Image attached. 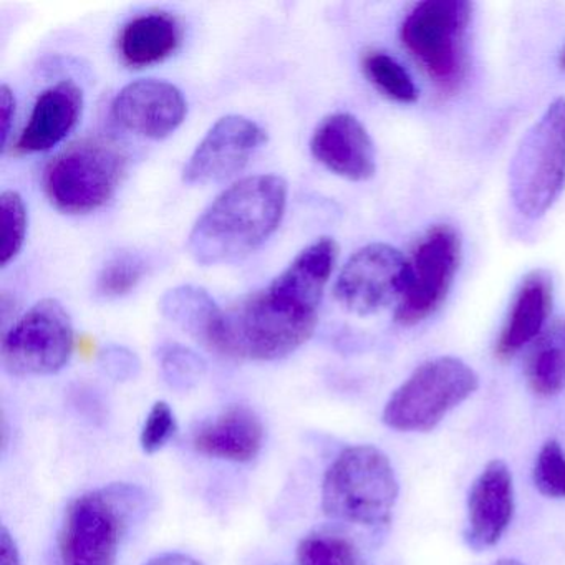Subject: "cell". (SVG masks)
I'll list each match as a JSON object with an SVG mask.
<instances>
[{
    "label": "cell",
    "instance_id": "1",
    "mask_svg": "<svg viewBox=\"0 0 565 565\" xmlns=\"http://www.w3.org/2000/svg\"><path fill=\"white\" fill-rule=\"evenodd\" d=\"M337 256L335 241L320 237L300 250L269 286L224 310L214 352L231 359L274 362L309 342Z\"/></svg>",
    "mask_w": 565,
    "mask_h": 565
},
{
    "label": "cell",
    "instance_id": "2",
    "mask_svg": "<svg viewBox=\"0 0 565 565\" xmlns=\"http://www.w3.org/2000/svg\"><path fill=\"white\" fill-rule=\"evenodd\" d=\"M289 188L277 174L244 178L203 211L188 253L201 266H220L256 253L282 223Z\"/></svg>",
    "mask_w": 565,
    "mask_h": 565
},
{
    "label": "cell",
    "instance_id": "3",
    "mask_svg": "<svg viewBox=\"0 0 565 565\" xmlns=\"http://www.w3.org/2000/svg\"><path fill=\"white\" fill-rule=\"evenodd\" d=\"M471 19L468 0H425L403 19V47L443 94H455L465 82Z\"/></svg>",
    "mask_w": 565,
    "mask_h": 565
},
{
    "label": "cell",
    "instance_id": "4",
    "mask_svg": "<svg viewBox=\"0 0 565 565\" xmlns=\"http://www.w3.org/2000/svg\"><path fill=\"white\" fill-rule=\"evenodd\" d=\"M398 499L392 462L375 446L343 449L327 469L322 509L329 518L360 525H385Z\"/></svg>",
    "mask_w": 565,
    "mask_h": 565
},
{
    "label": "cell",
    "instance_id": "5",
    "mask_svg": "<svg viewBox=\"0 0 565 565\" xmlns=\"http://www.w3.org/2000/svg\"><path fill=\"white\" fill-rule=\"evenodd\" d=\"M127 167V153L117 141L84 138L52 158L42 183L55 210L74 216L90 214L115 196Z\"/></svg>",
    "mask_w": 565,
    "mask_h": 565
},
{
    "label": "cell",
    "instance_id": "6",
    "mask_svg": "<svg viewBox=\"0 0 565 565\" xmlns=\"http://www.w3.org/2000/svg\"><path fill=\"white\" fill-rule=\"evenodd\" d=\"M143 505V492L125 484L75 499L65 512L58 541L62 565L117 564L121 539Z\"/></svg>",
    "mask_w": 565,
    "mask_h": 565
},
{
    "label": "cell",
    "instance_id": "7",
    "mask_svg": "<svg viewBox=\"0 0 565 565\" xmlns=\"http://www.w3.org/2000/svg\"><path fill=\"white\" fill-rule=\"evenodd\" d=\"M564 186L565 98H555L522 137L509 164V190L519 213L541 217Z\"/></svg>",
    "mask_w": 565,
    "mask_h": 565
},
{
    "label": "cell",
    "instance_id": "8",
    "mask_svg": "<svg viewBox=\"0 0 565 565\" xmlns=\"http://www.w3.org/2000/svg\"><path fill=\"white\" fill-rule=\"evenodd\" d=\"M478 386V375L462 360H428L393 393L383 409V423L398 431H429Z\"/></svg>",
    "mask_w": 565,
    "mask_h": 565
},
{
    "label": "cell",
    "instance_id": "9",
    "mask_svg": "<svg viewBox=\"0 0 565 565\" xmlns=\"http://www.w3.org/2000/svg\"><path fill=\"white\" fill-rule=\"evenodd\" d=\"M74 345V326L67 310L58 300L44 299L6 333L2 363L15 376L54 375L67 365Z\"/></svg>",
    "mask_w": 565,
    "mask_h": 565
},
{
    "label": "cell",
    "instance_id": "10",
    "mask_svg": "<svg viewBox=\"0 0 565 565\" xmlns=\"http://www.w3.org/2000/svg\"><path fill=\"white\" fill-rule=\"evenodd\" d=\"M409 279L396 307L395 320L413 327L425 322L448 297L461 263V237L449 224L426 231L413 249Z\"/></svg>",
    "mask_w": 565,
    "mask_h": 565
},
{
    "label": "cell",
    "instance_id": "11",
    "mask_svg": "<svg viewBox=\"0 0 565 565\" xmlns=\"http://www.w3.org/2000/svg\"><path fill=\"white\" fill-rule=\"evenodd\" d=\"M409 263L396 247L373 243L356 250L340 270L333 287L337 302L356 316H373L402 299Z\"/></svg>",
    "mask_w": 565,
    "mask_h": 565
},
{
    "label": "cell",
    "instance_id": "12",
    "mask_svg": "<svg viewBox=\"0 0 565 565\" xmlns=\"http://www.w3.org/2000/svg\"><path fill=\"white\" fill-rule=\"evenodd\" d=\"M266 143V130L257 121L243 115H226L194 148L183 170L184 183L210 184L230 180L243 171Z\"/></svg>",
    "mask_w": 565,
    "mask_h": 565
},
{
    "label": "cell",
    "instance_id": "13",
    "mask_svg": "<svg viewBox=\"0 0 565 565\" xmlns=\"http://www.w3.org/2000/svg\"><path fill=\"white\" fill-rule=\"evenodd\" d=\"M111 115L125 130L138 137L163 140L183 125L188 104L177 85L140 78L118 92Z\"/></svg>",
    "mask_w": 565,
    "mask_h": 565
},
{
    "label": "cell",
    "instance_id": "14",
    "mask_svg": "<svg viewBox=\"0 0 565 565\" xmlns=\"http://www.w3.org/2000/svg\"><path fill=\"white\" fill-rule=\"evenodd\" d=\"M310 153L343 180L369 181L375 177V147L359 118L332 114L323 118L310 138Z\"/></svg>",
    "mask_w": 565,
    "mask_h": 565
},
{
    "label": "cell",
    "instance_id": "15",
    "mask_svg": "<svg viewBox=\"0 0 565 565\" xmlns=\"http://www.w3.org/2000/svg\"><path fill=\"white\" fill-rule=\"evenodd\" d=\"M514 514V488L505 462L494 459L476 479L468 498L466 541L476 551L491 547L504 534Z\"/></svg>",
    "mask_w": 565,
    "mask_h": 565
},
{
    "label": "cell",
    "instance_id": "16",
    "mask_svg": "<svg viewBox=\"0 0 565 565\" xmlns=\"http://www.w3.org/2000/svg\"><path fill=\"white\" fill-rule=\"evenodd\" d=\"M84 110V92L75 82L62 81L42 92L24 130L15 140L14 153H44L61 145L77 127Z\"/></svg>",
    "mask_w": 565,
    "mask_h": 565
},
{
    "label": "cell",
    "instance_id": "17",
    "mask_svg": "<svg viewBox=\"0 0 565 565\" xmlns=\"http://www.w3.org/2000/svg\"><path fill=\"white\" fill-rule=\"evenodd\" d=\"M552 277L545 270H532L519 286L508 319L495 342V356L499 360L512 359L525 345L535 342L545 330V322L552 312Z\"/></svg>",
    "mask_w": 565,
    "mask_h": 565
},
{
    "label": "cell",
    "instance_id": "18",
    "mask_svg": "<svg viewBox=\"0 0 565 565\" xmlns=\"http://www.w3.org/2000/svg\"><path fill=\"white\" fill-rule=\"evenodd\" d=\"M264 425L249 406L233 405L194 435V449L210 458L249 462L259 455Z\"/></svg>",
    "mask_w": 565,
    "mask_h": 565
},
{
    "label": "cell",
    "instance_id": "19",
    "mask_svg": "<svg viewBox=\"0 0 565 565\" xmlns=\"http://www.w3.org/2000/svg\"><path fill=\"white\" fill-rule=\"evenodd\" d=\"M183 28L168 12H148L128 21L118 35V54L130 68L161 64L180 49Z\"/></svg>",
    "mask_w": 565,
    "mask_h": 565
},
{
    "label": "cell",
    "instance_id": "20",
    "mask_svg": "<svg viewBox=\"0 0 565 565\" xmlns=\"http://www.w3.org/2000/svg\"><path fill=\"white\" fill-rule=\"evenodd\" d=\"M160 309L184 332L191 333L211 350L216 349L223 330L224 310L203 287L178 286L168 290L161 297Z\"/></svg>",
    "mask_w": 565,
    "mask_h": 565
},
{
    "label": "cell",
    "instance_id": "21",
    "mask_svg": "<svg viewBox=\"0 0 565 565\" xmlns=\"http://www.w3.org/2000/svg\"><path fill=\"white\" fill-rule=\"evenodd\" d=\"M525 379L539 396H554L565 388V317L555 320L532 343Z\"/></svg>",
    "mask_w": 565,
    "mask_h": 565
},
{
    "label": "cell",
    "instance_id": "22",
    "mask_svg": "<svg viewBox=\"0 0 565 565\" xmlns=\"http://www.w3.org/2000/svg\"><path fill=\"white\" fill-rule=\"evenodd\" d=\"M362 71L370 84L398 104H415L418 100V88L412 75L392 55L382 51H369L362 57Z\"/></svg>",
    "mask_w": 565,
    "mask_h": 565
},
{
    "label": "cell",
    "instance_id": "23",
    "mask_svg": "<svg viewBox=\"0 0 565 565\" xmlns=\"http://www.w3.org/2000/svg\"><path fill=\"white\" fill-rule=\"evenodd\" d=\"M147 263L135 253H118L107 260L97 277V294L104 299H121L137 289L147 276Z\"/></svg>",
    "mask_w": 565,
    "mask_h": 565
},
{
    "label": "cell",
    "instance_id": "24",
    "mask_svg": "<svg viewBox=\"0 0 565 565\" xmlns=\"http://www.w3.org/2000/svg\"><path fill=\"white\" fill-rule=\"evenodd\" d=\"M297 558L299 565H363L355 545L332 532H312L303 537Z\"/></svg>",
    "mask_w": 565,
    "mask_h": 565
},
{
    "label": "cell",
    "instance_id": "25",
    "mask_svg": "<svg viewBox=\"0 0 565 565\" xmlns=\"http://www.w3.org/2000/svg\"><path fill=\"white\" fill-rule=\"evenodd\" d=\"M160 366L164 382L180 392L194 388L206 373V362L194 350L180 343H170L161 349Z\"/></svg>",
    "mask_w": 565,
    "mask_h": 565
},
{
    "label": "cell",
    "instance_id": "26",
    "mask_svg": "<svg viewBox=\"0 0 565 565\" xmlns=\"http://www.w3.org/2000/svg\"><path fill=\"white\" fill-rule=\"evenodd\" d=\"M2 211V246H0V264L8 267L21 254L28 236L29 214L24 200L18 191H4L0 196Z\"/></svg>",
    "mask_w": 565,
    "mask_h": 565
},
{
    "label": "cell",
    "instance_id": "27",
    "mask_svg": "<svg viewBox=\"0 0 565 565\" xmlns=\"http://www.w3.org/2000/svg\"><path fill=\"white\" fill-rule=\"evenodd\" d=\"M534 484L547 498H565V452L554 439L542 446L535 459Z\"/></svg>",
    "mask_w": 565,
    "mask_h": 565
},
{
    "label": "cell",
    "instance_id": "28",
    "mask_svg": "<svg viewBox=\"0 0 565 565\" xmlns=\"http://www.w3.org/2000/svg\"><path fill=\"white\" fill-rule=\"evenodd\" d=\"M178 431L177 416L167 402H157L148 413L141 428L140 445L143 452L154 455L171 441Z\"/></svg>",
    "mask_w": 565,
    "mask_h": 565
},
{
    "label": "cell",
    "instance_id": "29",
    "mask_svg": "<svg viewBox=\"0 0 565 565\" xmlns=\"http://www.w3.org/2000/svg\"><path fill=\"white\" fill-rule=\"evenodd\" d=\"M102 366L115 380L134 379L140 370L137 355L124 347H108L100 355Z\"/></svg>",
    "mask_w": 565,
    "mask_h": 565
},
{
    "label": "cell",
    "instance_id": "30",
    "mask_svg": "<svg viewBox=\"0 0 565 565\" xmlns=\"http://www.w3.org/2000/svg\"><path fill=\"white\" fill-rule=\"evenodd\" d=\"M15 117V97L9 85L0 87V118H2V147H8L12 121Z\"/></svg>",
    "mask_w": 565,
    "mask_h": 565
},
{
    "label": "cell",
    "instance_id": "31",
    "mask_svg": "<svg viewBox=\"0 0 565 565\" xmlns=\"http://www.w3.org/2000/svg\"><path fill=\"white\" fill-rule=\"evenodd\" d=\"M0 565H22L18 544L6 525L0 531Z\"/></svg>",
    "mask_w": 565,
    "mask_h": 565
},
{
    "label": "cell",
    "instance_id": "32",
    "mask_svg": "<svg viewBox=\"0 0 565 565\" xmlns=\"http://www.w3.org/2000/svg\"><path fill=\"white\" fill-rule=\"evenodd\" d=\"M143 565H203L196 558L181 552H164V554L154 555Z\"/></svg>",
    "mask_w": 565,
    "mask_h": 565
},
{
    "label": "cell",
    "instance_id": "33",
    "mask_svg": "<svg viewBox=\"0 0 565 565\" xmlns=\"http://www.w3.org/2000/svg\"><path fill=\"white\" fill-rule=\"evenodd\" d=\"M494 565H522L521 562L514 561V558H502V561L495 562Z\"/></svg>",
    "mask_w": 565,
    "mask_h": 565
},
{
    "label": "cell",
    "instance_id": "34",
    "mask_svg": "<svg viewBox=\"0 0 565 565\" xmlns=\"http://www.w3.org/2000/svg\"><path fill=\"white\" fill-rule=\"evenodd\" d=\"M558 67L565 72V49L562 51L561 57H558Z\"/></svg>",
    "mask_w": 565,
    "mask_h": 565
}]
</instances>
